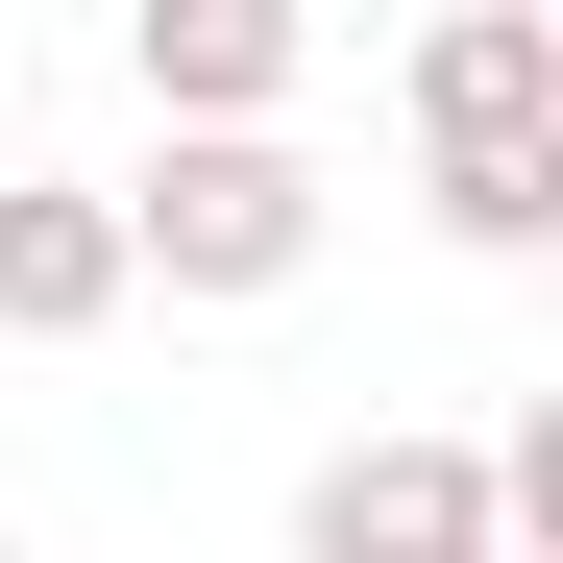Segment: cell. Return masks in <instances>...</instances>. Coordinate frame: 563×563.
<instances>
[{
  "mask_svg": "<svg viewBox=\"0 0 563 563\" xmlns=\"http://www.w3.org/2000/svg\"><path fill=\"white\" fill-rule=\"evenodd\" d=\"M99 197H123V295L245 319V295H295V269H319V147H295V123H245V147H147V172H99Z\"/></svg>",
  "mask_w": 563,
  "mask_h": 563,
  "instance_id": "1",
  "label": "cell"
},
{
  "mask_svg": "<svg viewBox=\"0 0 563 563\" xmlns=\"http://www.w3.org/2000/svg\"><path fill=\"white\" fill-rule=\"evenodd\" d=\"M295 563H490V465H465L441 417H367L295 490Z\"/></svg>",
  "mask_w": 563,
  "mask_h": 563,
  "instance_id": "2",
  "label": "cell"
},
{
  "mask_svg": "<svg viewBox=\"0 0 563 563\" xmlns=\"http://www.w3.org/2000/svg\"><path fill=\"white\" fill-rule=\"evenodd\" d=\"M123 74H147V147H245L295 123V0H123Z\"/></svg>",
  "mask_w": 563,
  "mask_h": 563,
  "instance_id": "3",
  "label": "cell"
},
{
  "mask_svg": "<svg viewBox=\"0 0 563 563\" xmlns=\"http://www.w3.org/2000/svg\"><path fill=\"white\" fill-rule=\"evenodd\" d=\"M417 147H563V0H441L417 25Z\"/></svg>",
  "mask_w": 563,
  "mask_h": 563,
  "instance_id": "4",
  "label": "cell"
},
{
  "mask_svg": "<svg viewBox=\"0 0 563 563\" xmlns=\"http://www.w3.org/2000/svg\"><path fill=\"white\" fill-rule=\"evenodd\" d=\"M123 319V197L99 172H0V343H99Z\"/></svg>",
  "mask_w": 563,
  "mask_h": 563,
  "instance_id": "5",
  "label": "cell"
},
{
  "mask_svg": "<svg viewBox=\"0 0 563 563\" xmlns=\"http://www.w3.org/2000/svg\"><path fill=\"white\" fill-rule=\"evenodd\" d=\"M417 197H441V245H465V269H539V245H563V147H441Z\"/></svg>",
  "mask_w": 563,
  "mask_h": 563,
  "instance_id": "6",
  "label": "cell"
},
{
  "mask_svg": "<svg viewBox=\"0 0 563 563\" xmlns=\"http://www.w3.org/2000/svg\"><path fill=\"white\" fill-rule=\"evenodd\" d=\"M0 172H25V99H0Z\"/></svg>",
  "mask_w": 563,
  "mask_h": 563,
  "instance_id": "7",
  "label": "cell"
},
{
  "mask_svg": "<svg viewBox=\"0 0 563 563\" xmlns=\"http://www.w3.org/2000/svg\"><path fill=\"white\" fill-rule=\"evenodd\" d=\"M0 563H25V539H0Z\"/></svg>",
  "mask_w": 563,
  "mask_h": 563,
  "instance_id": "8",
  "label": "cell"
}]
</instances>
